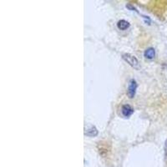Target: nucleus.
<instances>
[{"instance_id":"f257e3e1","label":"nucleus","mask_w":167,"mask_h":167,"mask_svg":"<svg viewBox=\"0 0 167 167\" xmlns=\"http://www.w3.org/2000/svg\"><path fill=\"white\" fill-rule=\"evenodd\" d=\"M122 58L125 62H127L130 66L134 67V68H137L139 66V61L136 58L129 54V53H124L122 55Z\"/></svg>"},{"instance_id":"f03ea898","label":"nucleus","mask_w":167,"mask_h":167,"mask_svg":"<svg viewBox=\"0 0 167 167\" xmlns=\"http://www.w3.org/2000/svg\"><path fill=\"white\" fill-rule=\"evenodd\" d=\"M137 89V83L134 80H131L129 82V86H128V91H127V95L129 96V98L133 99L135 95V92Z\"/></svg>"},{"instance_id":"7ed1b4c3","label":"nucleus","mask_w":167,"mask_h":167,"mask_svg":"<svg viewBox=\"0 0 167 167\" xmlns=\"http://www.w3.org/2000/svg\"><path fill=\"white\" fill-rule=\"evenodd\" d=\"M121 113L124 117H129L134 113V109L129 105H124L121 108Z\"/></svg>"},{"instance_id":"20e7f679","label":"nucleus","mask_w":167,"mask_h":167,"mask_svg":"<svg viewBox=\"0 0 167 167\" xmlns=\"http://www.w3.org/2000/svg\"><path fill=\"white\" fill-rule=\"evenodd\" d=\"M85 135H88V136H96L98 134V130L95 126L90 125V127L85 129Z\"/></svg>"},{"instance_id":"39448f33","label":"nucleus","mask_w":167,"mask_h":167,"mask_svg":"<svg viewBox=\"0 0 167 167\" xmlns=\"http://www.w3.org/2000/svg\"><path fill=\"white\" fill-rule=\"evenodd\" d=\"M144 56L147 59H153L155 56V50L153 48H147L144 53Z\"/></svg>"},{"instance_id":"423d86ee","label":"nucleus","mask_w":167,"mask_h":167,"mask_svg":"<svg viewBox=\"0 0 167 167\" xmlns=\"http://www.w3.org/2000/svg\"><path fill=\"white\" fill-rule=\"evenodd\" d=\"M117 27L120 30H125V29H127L129 27V22H127L126 20H124V19H121L118 22Z\"/></svg>"},{"instance_id":"0eeeda50","label":"nucleus","mask_w":167,"mask_h":167,"mask_svg":"<svg viewBox=\"0 0 167 167\" xmlns=\"http://www.w3.org/2000/svg\"><path fill=\"white\" fill-rule=\"evenodd\" d=\"M126 8H128L129 9L132 10V11H136V12H137V10H136V9H135V8H134L132 5L127 4V5H126Z\"/></svg>"}]
</instances>
